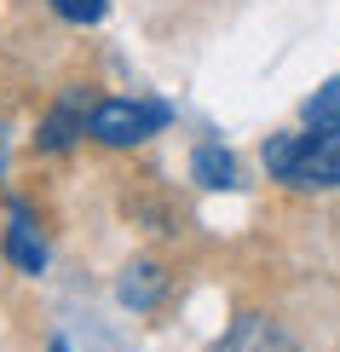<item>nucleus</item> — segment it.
Here are the masks:
<instances>
[{
    "label": "nucleus",
    "mask_w": 340,
    "mask_h": 352,
    "mask_svg": "<svg viewBox=\"0 0 340 352\" xmlns=\"http://www.w3.org/2000/svg\"><path fill=\"white\" fill-rule=\"evenodd\" d=\"M76 133H87V110L76 104V98H64V104L47 116V127H41V151H64Z\"/></svg>",
    "instance_id": "5"
},
{
    "label": "nucleus",
    "mask_w": 340,
    "mask_h": 352,
    "mask_svg": "<svg viewBox=\"0 0 340 352\" xmlns=\"http://www.w3.org/2000/svg\"><path fill=\"white\" fill-rule=\"evenodd\" d=\"M156 295H161V272L156 266H133L122 277V300L127 306H156Z\"/></svg>",
    "instance_id": "8"
},
{
    "label": "nucleus",
    "mask_w": 340,
    "mask_h": 352,
    "mask_svg": "<svg viewBox=\"0 0 340 352\" xmlns=\"http://www.w3.org/2000/svg\"><path fill=\"white\" fill-rule=\"evenodd\" d=\"M52 6L64 12L69 23H98V18H104V6H110V0H52Z\"/></svg>",
    "instance_id": "9"
},
{
    "label": "nucleus",
    "mask_w": 340,
    "mask_h": 352,
    "mask_svg": "<svg viewBox=\"0 0 340 352\" xmlns=\"http://www.w3.org/2000/svg\"><path fill=\"white\" fill-rule=\"evenodd\" d=\"M168 127V104H139V98H104L87 116V133L98 144H139Z\"/></svg>",
    "instance_id": "2"
},
{
    "label": "nucleus",
    "mask_w": 340,
    "mask_h": 352,
    "mask_svg": "<svg viewBox=\"0 0 340 352\" xmlns=\"http://www.w3.org/2000/svg\"><path fill=\"white\" fill-rule=\"evenodd\" d=\"M6 260L18 272H47V248H41L35 226H29V208H12V231H6Z\"/></svg>",
    "instance_id": "4"
},
{
    "label": "nucleus",
    "mask_w": 340,
    "mask_h": 352,
    "mask_svg": "<svg viewBox=\"0 0 340 352\" xmlns=\"http://www.w3.org/2000/svg\"><path fill=\"white\" fill-rule=\"evenodd\" d=\"M190 173H196L202 185H236V162H231V151H219V144H202L196 156H190Z\"/></svg>",
    "instance_id": "7"
},
{
    "label": "nucleus",
    "mask_w": 340,
    "mask_h": 352,
    "mask_svg": "<svg viewBox=\"0 0 340 352\" xmlns=\"http://www.w3.org/2000/svg\"><path fill=\"white\" fill-rule=\"evenodd\" d=\"M52 352H69V346H64V341H52Z\"/></svg>",
    "instance_id": "10"
},
{
    "label": "nucleus",
    "mask_w": 340,
    "mask_h": 352,
    "mask_svg": "<svg viewBox=\"0 0 340 352\" xmlns=\"http://www.w3.org/2000/svg\"><path fill=\"white\" fill-rule=\"evenodd\" d=\"M219 352H294V341L271 318H236V329L219 341Z\"/></svg>",
    "instance_id": "3"
},
{
    "label": "nucleus",
    "mask_w": 340,
    "mask_h": 352,
    "mask_svg": "<svg viewBox=\"0 0 340 352\" xmlns=\"http://www.w3.org/2000/svg\"><path fill=\"white\" fill-rule=\"evenodd\" d=\"M306 127L312 133H340V81H329V87H317L312 98H306Z\"/></svg>",
    "instance_id": "6"
},
{
    "label": "nucleus",
    "mask_w": 340,
    "mask_h": 352,
    "mask_svg": "<svg viewBox=\"0 0 340 352\" xmlns=\"http://www.w3.org/2000/svg\"><path fill=\"white\" fill-rule=\"evenodd\" d=\"M265 173L294 190H340V133H277L265 139Z\"/></svg>",
    "instance_id": "1"
}]
</instances>
